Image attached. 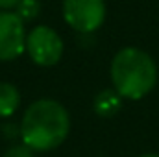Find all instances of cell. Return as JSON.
Returning <instances> with one entry per match:
<instances>
[{"label": "cell", "mask_w": 159, "mask_h": 157, "mask_svg": "<svg viewBox=\"0 0 159 157\" xmlns=\"http://www.w3.org/2000/svg\"><path fill=\"white\" fill-rule=\"evenodd\" d=\"M26 52L35 65L52 67L63 56V41L50 26H37L26 35Z\"/></svg>", "instance_id": "277c9868"}, {"label": "cell", "mask_w": 159, "mask_h": 157, "mask_svg": "<svg viewBox=\"0 0 159 157\" xmlns=\"http://www.w3.org/2000/svg\"><path fill=\"white\" fill-rule=\"evenodd\" d=\"M20 105V92L15 85L0 81V118L11 117Z\"/></svg>", "instance_id": "52a82bcc"}, {"label": "cell", "mask_w": 159, "mask_h": 157, "mask_svg": "<svg viewBox=\"0 0 159 157\" xmlns=\"http://www.w3.org/2000/svg\"><path fill=\"white\" fill-rule=\"evenodd\" d=\"M70 118L67 109L50 98L34 102L20 122V139L34 152H50L69 135Z\"/></svg>", "instance_id": "6da1fadb"}, {"label": "cell", "mask_w": 159, "mask_h": 157, "mask_svg": "<svg viewBox=\"0 0 159 157\" xmlns=\"http://www.w3.org/2000/svg\"><path fill=\"white\" fill-rule=\"evenodd\" d=\"M63 17L67 24L80 34H91L98 30L106 19L104 0H65Z\"/></svg>", "instance_id": "3957f363"}, {"label": "cell", "mask_w": 159, "mask_h": 157, "mask_svg": "<svg viewBox=\"0 0 159 157\" xmlns=\"http://www.w3.org/2000/svg\"><path fill=\"white\" fill-rule=\"evenodd\" d=\"M141 157H159V154H144V155H141Z\"/></svg>", "instance_id": "8fae6325"}, {"label": "cell", "mask_w": 159, "mask_h": 157, "mask_svg": "<svg viewBox=\"0 0 159 157\" xmlns=\"http://www.w3.org/2000/svg\"><path fill=\"white\" fill-rule=\"evenodd\" d=\"M120 105H122V96L115 89H106L102 91L96 100H94V111L104 118L113 117L115 113H119Z\"/></svg>", "instance_id": "8992f818"}, {"label": "cell", "mask_w": 159, "mask_h": 157, "mask_svg": "<svg viewBox=\"0 0 159 157\" xmlns=\"http://www.w3.org/2000/svg\"><path fill=\"white\" fill-rule=\"evenodd\" d=\"M4 157H35V155H34V150L28 148V146L22 142V144H15V146H11V148L4 154Z\"/></svg>", "instance_id": "9c48e42d"}, {"label": "cell", "mask_w": 159, "mask_h": 157, "mask_svg": "<svg viewBox=\"0 0 159 157\" xmlns=\"http://www.w3.org/2000/svg\"><path fill=\"white\" fill-rule=\"evenodd\" d=\"M113 89L122 98L141 100L157 83V67L150 54L128 46L117 52L111 61Z\"/></svg>", "instance_id": "7a4b0ae2"}, {"label": "cell", "mask_w": 159, "mask_h": 157, "mask_svg": "<svg viewBox=\"0 0 159 157\" xmlns=\"http://www.w3.org/2000/svg\"><path fill=\"white\" fill-rule=\"evenodd\" d=\"M19 2H20V0H0V9H2V11L13 9V7H17Z\"/></svg>", "instance_id": "30bf717a"}, {"label": "cell", "mask_w": 159, "mask_h": 157, "mask_svg": "<svg viewBox=\"0 0 159 157\" xmlns=\"http://www.w3.org/2000/svg\"><path fill=\"white\" fill-rule=\"evenodd\" d=\"M41 11V2L39 0H20L15 7V13L22 20H34Z\"/></svg>", "instance_id": "ba28073f"}, {"label": "cell", "mask_w": 159, "mask_h": 157, "mask_svg": "<svg viewBox=\"0 0 159 157\" xmlns=\"http://www.w3.org/2000/svg\"><path fill=\"white\" fill-rule=\"evenodd\" d=\"M26 50L24 20L13 11H0V61H11Z\"/></svg>", "instance_id": "5b68a950"}]
</instances>
